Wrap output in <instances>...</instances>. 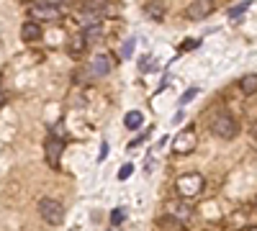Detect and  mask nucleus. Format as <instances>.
Segmentation results:
<instances>
[{
	"instance_id": "nucleus-13",
	"label": "nucleus",
	"mask_w": 257,
	"mask_h": 231,
	"mask_svg": "<svg viewBox=\"0 0 257 231\" xmlns=\"http://www.w3.org/2000/svg\"><path fill=\"white\" fill-rule=\"evenodd\" d=\"M123 123H126V129H139V126L144 123V113L142 111H128L126 113V118H123Z\"/></svg>"
},
{
	"instance_id": "nucleus-9",
	"label": "nucleus",
	"mask_w": 257,
	"mask_h": 231,
	"mask_svg": "<svg viewBox=\"0 0 257 231\" xmlns=\"http://www.w3.org/2000/svg\"><path fill=\"white\" fill-rule=\"evenodd\" d=\"M103 16H105V8H85L82 11V26H95V24H103Z\"/></svg>"
},
{
	"instance_id": "nucleus-21",
	"label": "nucleus",
	"mask_w": 257,
	"mask_h": 231,
	"mask_svg": "<svg viewBox=\"0 0 257 231\" xmlns=\"http://www.w3.org/2000/svg\"><path fill=\"white\" fill-rule=\"evenodd\" d=\"M134 172V164H123L121 170H118V180H126V177H132Z\"/></svg>"
},
{
	"instance_id": "nucleus-5",
	"label": "nucleus",
	"mask_w": 257,
	"mask_h": 231,
	"mask_svg": "<svg viewBox=\"0 0 257 231\" xmlns=\"http://www.w3.org/2000/svg\"><path fill=\"white\" fill-rule=\"evenodd\" d=\"M193 149H196V129H193V126H188L185 131L178 134V139H175V144H173V152H175V154H190Z\"/></svg>"
},
{
	"instance_id": "nucleus-17",
	"label": "nucleus",
	"mask_w": 257,
	"mask_h": 231,
	"mask_svg": "<svg viewBox=\"0 0 257 231\" xmlns=\"http://www.w3.org/2000/svg\"><path fill=\"white\" fill-rule=\"evenodd\" d=\"M249 6H252V0H242L239 6H234V8H229V18H239L242 13H247V11H249Z\"/></svg>"
},
{
	"instance_id": "nucleus-14",
	"label": "nucleus",
	"mask_w": 257,
	"mask_h": 231,
	"mask_svg": "<svg viewBox=\"0 0 257 231\" xmlns=\"http://www.w3.org/2000/svg\"><path fill=\"white\" fill-rule=\"evenodd\" d=\"M239 88H242V93H247V95H254V88H257V77H254V75H247V77H242Z\"/></svg>"
},
{
	"instance_id": "nucleus-8",
	"label": "nucleus",
	"mask_w": 257,
	"mask_h": 231,
	"mask_svg": "<svg viewBox=\"0 0 257 231\" xmlns=\"http://www.w3.org/2000/svg\"><path fill=\"white\" fill-rule=\"evenodd\" d=\"M144 16L152 18V21H165L167 6L162 3V0H149V3H144Z\"/></svg>"
},
{
	"instance_id": "nucleus-15",
	"label": "nucleus",
	"mask_w": 257,
	"mask_h": 231,
	"mask_svg": "<svg viewBox=\"0 0 257 231\" xmlns=\"http://www.w3.org/2000/svg\"><path fill=\"white\" fill-rule=\"evenodd\" d=\"M85 47H88V41H85L82 36H77V39L70 41V54H72V57H80V54L85 52Z\"/></svg>"
},
{
	"instance_id": "nucleus-23",
	"label": "nucleus",
	"mask_w": 257,
	"mask_h": 231,
	"mask_svg": "<svg viewBox=\"0 0 257 231\" xmlns=\"http://www.w3.org/2000/svg\"><path fill=\"white\" fill-rule=\"evenodd\" d=\"M152 67H155V65H152V57H144V59L139 62V70H142V72H149Z\"/></svg>"
},
{
	"instance_id": "nucleus-7",
	"label": "nucleus",
	"mask_w": 257,
	"mask_h": 231,
	"mask_svg": "<svg viewBox=\"0 0 257 231\" xmlns=\"http://www.w3.org/2000/svg\"><path fill=\"white\" fill-rule=\"evenodd\" d=\"M29 16L39 18V21H57L62 16V11L57 6H34V8H29Z\"/></svg>"
},
{
	"instance_id": "nucleus-10",
	"label": "nucleus",
	"mask_w": 257,
	"mask_h": 231,
	"mask_svg": "<svg viewBox=\"0 0 257 231\" xmlns=\"http://www.w3.org/2000/svg\"><path fill=\"white\" fill-rule=\"evenodd\" d=\"M21 39L24 41H39L41 39V26L36 21H26L24 26H21Z\"/></svg>"
},
{
	"instance_id": "nucleus-12",
	"label": "nucleus",
	"mask_w": 257,
	"mask_h": 231,
	"mask_svg": "<svg viewBox=\"0 0 257 231\" xmlns=\"http://www.w3.org/2000/svg\"><path fill=\"white\" fill-rule=\"evenodd\" d=\"M93 72H95L98 77L111 72V59H108V54H98V57L93 59Z\"/></svg>"
},
{
	"instance_id": "nucleus-11",
	"label": "nucleus",
	"mask_w": 257,
	"mask_h": 231,
	"mask_svg": "<svg viewBox=\"0 0 257 231\" xmlns=\"http://www.w3.org/2000/svg\"><path fill=\"white\" fill-rule=\"evenodd\" d=\"M170 213H173L175 221H180V223H185V221L193 216L190 205H185V203H170Z\"/></svg>"
},
{
	"instance_id": "nucleus-19",
	"label": "nucleus",
	"mask_w": 257,
	"mask_h": 231,
	"mask_svg": "<svg viewBox=\"0 0 257 231\" xmlns=\"http://www.w3.org/2000/svg\"><path fill=\"white\" fill-rule=\"evenodd\" d=\"M123 218H126V211H123V208H113V211H111V223H113V226H121Z\"/></svg>"
},
{
	"instance_id": "nucleus-6",
	"label": "nucleus",
	"mask_w": 257,
	"mask_h": 231,
	"mask_svg": "<svg viewBox=\"0 0 257 231\" xmlns=\"http://www.w3.org/2000/svg\"><path fill=\"white\" fill-rule=\"evenodd\" d=\"M62 149H64V141L62 139H57V136H49L47 139V144H44V152H47V159H49V164L54 167H59V157H62Z\"/></svg>"
},
{
	"instance_id": "nucleus-22",
	"label": "nucleus",
	"mask_w": 257,
	"mask_h": 231,
	"mask_svg": "<svg viewBox=\"0 0 257 231\" xmlns=\"http://www.w3.org/2000/svg\"><path fill=\"white\" fill-rule=\"evenodd\" d=\"M201 44V39H190V41H183V47H180V52H188V49H196Z\"/></svg>"
},
{
	"instance_id": "nucleus-16",
	"label": "nucleus",
	"mask_w": 257,
	"mask_h": 231,
	"mask_svg": "<svg viewBox=\"0 0 257 231\" xmlns=\"http://www.w3.org/2000/svg\"><path fill=\"white\" fill-rule=\"evenodd\" d=\"M100 34H103V24H95V26H88V29L82 31V39H85V41H93V39H98Z\"/></svg>"
},
{
	"instance_id": "nucleus-3",
	"label": "nucleus",
	"mask_w": 257,
	"mask_h": 231,
	"mask_svg": "<svg viewBox=\"0 0 257 231\" xmlns=\"http://www.w3.org/2000/svg\"><path fill=\"white\" fill-rule=\"evenodd\" d=\"M175 187H178V193H180L183 198H193V195H198V193L203 190V175H198V172L180 175L178 182H175Z\"/></svg>"
},
{
	"instance_id": "nucleus-2",
	"label": "nucleus",
	"mask_w": 257,
	"mask_h": 231,
	"mask_svg": "<svg viewBox=\"0 0 257 231\" xmlns=\"http://www.w3.org/2000/svg\"><path fill=\"white\" fill-rule=\"evenodd\" d=\"M39 213L49 226H59L64 221V205L54 198H41L39 200Z\"/></svg>"
},
{
	"instance_id": "nucleus-4",
	"label": "nucleus",
	"mask_w": 257,
	"mask_h": 231,
	"mask_svg": "<svg viewBox=\"0 0 257 231\" xmlns=\"http://www.w3.org/2000/svg\"><path fill=\"white\" fill-rule=\"evenodd\" d=\"M213 8H216L213 0H193V3L185 8V18L188 21H203L206 16L213 13Z\"/></svg>"
},
{
	"instance_id": "nucleus-25",
	"label": "nucleus",
	"mask_w": 257,
	"mask_h": 231,
	"mask_svg": "<svg viewBox=\"0 0 257 231\" xmlns=\"http://www.w3.org/2000/svg\"><path fill=\"white\" fill-rule=\"evenodd\" d=\"M244 231H257V228H254V226H249V228H244Z\"/></svg>"
},
{
	"instance_id": "nucleus-26",
	"label": "nucleus",
	"mask_w": 257,
	"mask_h": 231,
	"mask_svg": "<svg viewBox=\"0 0 257 231\" xmlns=\"http://www.w3.org/2000/svg\"><path fill=\"white\" fill-rule=\"evenodd\" d=\"M88 3H93V0H88Z\"/></svg>"
},
{
	"instance_id": "nucleus-18",
	"label": "nucleus",
	"mask_w": 257,
	"mask_h": 231,
	"mask_svg": "<svg viewBox=\"0 0 257 231\" xmlns=\"http://www.w3.org/2000/svg\"><path fill=\"white\" fill-rule=\"evenodd\" d=\"M134 47H137V39H126V44L121 47V57H123V59H128V57L134 54Z\"/></svg>"
},
{
	"instance_id": "nucleus-24",
	"label": "nucleus",
	"mask_w": 257,
	"mask_h": 231,
	"mask_svg": "<svg viewBox=\"0 0 257 231\" xmlns=\"http://www.w3.org/2000/svg\"><path fill=\"white\" fill-rule=\"evenodd\" d=\"M105 157H108V141H103V144H100V154H98V159L103 162Z\"/></svg>"
},
{
	"instance_id": "nucleus-1",
	"label": "nucleus",
	"mask_w": 257,
	"mask_h": 231,
	"mask_svg": "<svg viewBox=\"0 0 257 231\" xmlns=\"http://www.w3.org/2000/svg\"><path fill=\"white\" fill-rule=\"evenodd\" d=\"M211 131L216 134L219 139H226L229 141V139H234V136L239 134V123L234 121L231 113H216V116L211 118Z\"/></svg>"
},
{
	"instance_id": "nucleus-20",
	"label": "nucleus",
	"mask_w": 257,
	"mask_h": 231,
	"mask_svg": "<svg viewBox=\"0 0 257 231\" xmlns=\"http://www.w3.org/2000/svg\"><path fill=\"white\" fill-rule=\"evenodd\" d=\"M198 95V88H190V90H185V95L180 98V106H185V103H190L193 98H196Z\"/></svg>"
}]
</instances>
